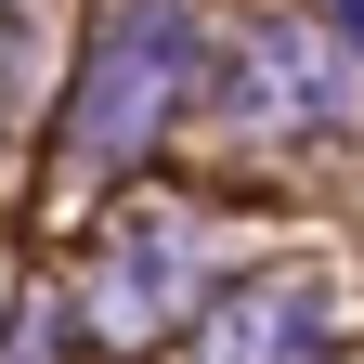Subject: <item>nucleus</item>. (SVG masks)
<instances>
[{"label":"nucleus","mask_w":364,"mask_h":364,"mask_svg":"<svg viewBox=\"0 0 364 364\" xmlns=\"http://www.w3.org/2000/svg\"><path fill=\"white\" fill-rule=\"evenodd\" d=\"M196 299V208H130L105 260H91V338H156L169 312Z\"/></svg>","instance_id":"2"},{"label":"nucleus","mask_w":364,"mask_h":364,"mask_svg":"<svg viewBox=\"0 0 364 364\" xmlns=\"http://www.w3.org/2000/svg\"><path fill=\"white\" fill-rule=\"evenodd\" d=\"M182 78H196V0H117L105 26H91L78 53V91H65V144L105 169L130 156L144 130L182 105Z\"/></svg>","instance_id":"1"},{"label":"nucleus","mask_w":364,"mask_h":364,"mask_svg":"<svg viewBox=\"0 0 364 364\" xmlns=\"http://www.w3.org/2000/svg\"><path fill=\"white\" fill-rule=\"evenodd\" d=\"M299 351H312V273L235 299V312H221V338H208V364H299Z\"/></svg>","instance_id":"3"}]
</instances>
